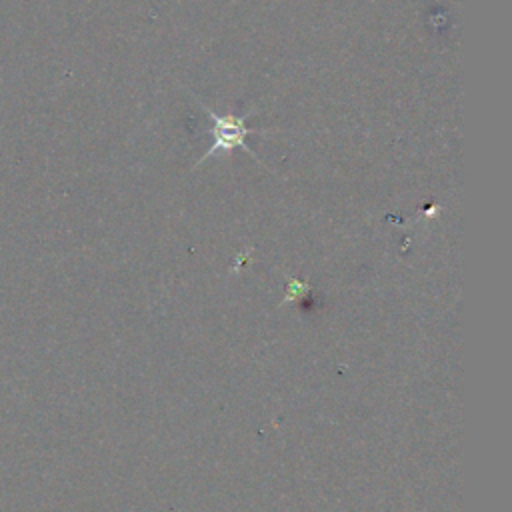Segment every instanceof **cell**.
Wrapping results in <instances>:
<instances>
[{"label":"cell","mask_w":512,"mask_h":512,"mask_svg":"<svg viewBox=\"0 0 512 512\" xmlns=\"http://www.w3.org/2000/svg\"><path fill=\"white\" fill-rule=\"evenodd\" d=\"M200 108L212 118V128H210V134L214 138V142L210 144V148L202 154V158L194 164V166H200L204 160L208 158H214V156H230L232 150L236 148H242L244 152H248L256 162L258 156L250 150V146L246 144V136L250 134H270V130H256V128H246L244 120L246 116H236V114H224V116H218L214 110H210L206 104L200 102ZM262 164V162H260Z\"/></svg>","instance_id":"obj_1"}]
</instances>
